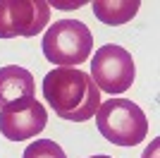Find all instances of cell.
Segmentation results:
<instances>
[{
  "label": "cell",
  "mask_w": 160,
  "mask_h": 158,
  "mask_svg": "<svg viewBox=\"0 0 160 158\" xmlns=\"http://www.w3.org/2000/svg\"><path fill=\"white\" fill-rule=\"evenodd\" d=\"M50 22L46 0H0V39L36 36Z\"/></svg>",
  "instance_id": "5b68a950"
},
{
  "label": "cell",
  "mask_w": 160,
  "mask_h": 158,
  "mask_svg": "<svg viewBox=\"0 0 160 158\" xmlns=\"http://www.w3.org/2000/svg\"><path fill=\"white\" fill-rule=\"evenodd\" d=\"M43 55L58 67H77L86 62L93 50V36L79 19H60L48 26L43 36Z\"/></svg>",
  "instance_id": "3957f363"
},
{
  "label": "cell",
  "mask_w": 160,
  "mask_h": 158,
  "mask_svg": "<svg viewBox=\"0 0 160 158\" xmlns=\"http://www.w3.org/2000/svg\"><path fill=\"white\" fill-rule=\"evenodd\" d=\"M139 0H93V14L108 26L127 24L139 12Z\"/></svg>",
  "instance_id": "ba28073f"
},
{
  "label": "cell",
  "mask_w": 160,
  "mask_h": 158,
  "mask_svg": "<svg viewBox=\"0 0 160 158\" xmlns=\"http://www.w3.org/2000/svg\"><path fill=\"white\" fill-rule=\"evenodd\" d=\"M22 158H67V156L60 149V144H55L53 139H36L33 144L27 146Z\"/></svg>",
  "instance_id": "9c48e42d"
},
{
  "label": "cell",
  "mask_w": 160,
  "mask_h": 158,
  "mask_svg": "<svg viewBox=\"0 0 160 158\" xmlns=\"http://www.w3.org/2000/svg\"><path fill=\"white\" fill-rule=\"evenodd\" d=\"M158 151H160V139H153V141L146 146V151H143V156H141V158H160Z\"/></svg>",
  "instance_id": "8fae6325"
},
{
  "label": "cell",
  "mask_w": 160,
  "mask_h": 158,
  "mask_svg": "<svg viewBox=\"0 0 160 158\" xmlns=\"http://www.w3.org/2000/svg\"><path fill=\"white\" fill-rule=\"evenodd\" d=\"M48 113L41 101L31 98H19L0 108V132L10 141H24L33 139L36 134L46 129Z\"/></svg>",
  "instance_id": "8992f818"
},
{
  "label": "cell",
  "mask_w": 160,
  "mask_h": 158,
  "mask_svg": "<svg viewBox=\"0 0 160 158\" xmlns=\"http://www.w3.org/2000/svg\"><path fill=\"white\" fill-rule=\"evenodd\" d=\"M33 74L19 65L0 67V108L19 98H31L33 96Z\"/></svg>",
  "instance_id": "52a82bcc"
},
{
  "label": "cell",
  "mask_w": 160,
  "mask_h": 158,
  "mask_svg": "<svg viewBox=\"0 0 160 158\" xmlns=\"http://www.w3.org/2000/svg\"><path fill=\"white\" fill-rule=\"evenodd\" d=\"M98 132L117 146H136L148 134L146 113L129 98H110L103 101L96 110Z\"/></svg>",
  "instance_id": "7a4b0ae2"
},
{
  "label": "cell",
  "mask_w": 160,
  "mask_h": 158,
  "mask_svg": "<svg viewBox=\"0 0 160 158\" xmlns=\"http://www.w3.org/2000/svg\"><path fill=\"white\" fill-rule=\"evenodd\" d=\"M134 77H136V67H134V58L127 48L108 43L93 53L91 79L98 86V91H108L110 96L124 93L134 84Z\"/></svg>",
  "instance_id": "277c9868"
},
{
  "label": "cell",
  "mask_w": 160,
  "mask_h": 158,
  "mask_svg": "<svg viewBox=\"0 0 160 158\" xmlns=\"http://www.w3.org/2000/svg\"><path fill=\"white\" fill-rule=\"evenodd\" d=\"M48 5H50V7H58V10H77V7L86 5V3H84V0H74V3H58V0H50Z\"/></svg>",
  "instance_id": "30bf717a"
},
{
  "label": "cell",
  "mask_w": 160,
  "mask_h": 158,
  "mask_svg": "<svg viewBox=\"0 0 160 158\" xmlns=\"http://www.w3.org/2000/svg\"><path fill=\"white\" fill-rule=\"evenodd\" d=\"M91 158H112V156H91Z\"/></svg>",
  "instance_id": "7c38bea8"
},
{
  "label": "cell",
  "mask_w": 160,
  "mask_h": 158,
  "mask_svg": "<svg viewBox=\"0 0 160 158\" xmlns=\"http://www.w3.org/2000/svg\"><path fill=\"white\" fill-rule=\"evenodd\" d=\"M43 98L55 115L69 122H86L100 105V91L91 74L79 67H55L43 79Z\"/></svg>",
  "instance_id": "6da1fadb"
}]
</instances>
